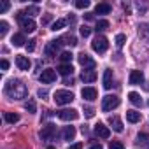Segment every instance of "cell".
Returning a JSON list of instances; mask_svg holds the SVG:
<instances>
[{
	"mask_svg": "<svg viewBox=\"0 0 149 149\" xmlns=\"http://www.w3.org/2000/svg\"><path fill=\"white\" fill-rule=\"evenodd\" d=\"M54 133H56V126L49 123V125L42 126V130H40V139H42V140H53Z\"/></svg>",
	"mask_w": 149,
	"mask_h": 149,
	"instance_id": "cell-7",
	"label": "cell"
},
{
	"mask_svg": "<svg viewBox=\"0 0 149 149\" xmlns=\"http://www.w3.org/2000/svg\"><path fill=\"white\" fill-rule=\"evenodd\" d=\"M81 95H83L84 100H90V102H91V100L97 98V90H95V88H83Z\"/></svg>",
	"mask_w": 149,
	"mask_h": 149,
	"instance_id": "cell-15",
	"label": "cell"
},
{
	"mask_svg": "<svg viewBox=\"0 0 149 149\" xmlns=\"http://www.w3.org/2000/svg\"><path fill=\"white\" fill-rule=\"evenodd\" d=\"M81 79H83L84 83H93V81L97 79V72H95V70H83Z\"/></svg>",
	"mask_w": 149,
	"mask_h": 149,
	"instance_id": "cell-17",
	"label": "cell"
},
{
	"mask_svg": "<svg viewBox=\"0 0 149 149\" xmlns=\"http://www.w3.org/2000/svg\"><path fill=\"white\" fill-rule=\"evenodd\" d=\"M125 42H126V35L118 33V35H116V46H118V47H123V46H125Z\"/></svg>",
	"mask_w": 149,
	"mask_h": 149,
	"instance_id": "cell-30",
	"label": "cell"
},
{
	"mask_svg": "<svg viewBox=\"0 0 149 149\" xmlns=\"http://www.w3.org/2000/svg\"><path fill=\"white\" fill-rule=\"evenodd\" d=\"M109 125L112 126V130H114V132H123V123H121V119H119V118L111 116V118H109Z\"/></svg>",
	"mask_w": 149,
	"mask_h": 149,
	"instance_id": "cell-18",
	"label": "cell"
},
{
	"mask_svg": "<svg viewBox=\"0 0 149 149\" xmlns=\"http://www.w3.org/2000/svg\"><path fill=\"white\" fill-rule=\"evenodd\" d=\"M90 149H104V147H102V146H100V144H95V146H91V147H90Z\"/></svg>",
	"mask_w": 149,
	"mask_h": 149,
	"instance_id": "cell-43",
	"label": "cell"
},
{
	"mask_svg": "<svg viewBox=\"0 0 149 149\" xmlns=\"http://www.w3.org/2000/svg\"><path fill=\"white\" fill-rule=\"evenodd\" d=\"M109 149H125V146H123L121 142H118V140H114V142H111V146H109Z\"/></svg>",
	"mask_w": 149,
	"mask_h": 149,
	"instance_id": "cell-35",
	"label": "cell"
},
{
	"mask_svg": "<svg viewBox=\"0 0 149 149\" xmlns=\"http://www.w3.org/2000/svg\"><path fill=\"white\" fill-rule=\"evenodd\" d=\"M140 119H142L140 112H137V111H126V121L128 123H139Z\"/></svg>",
	"mask_w": 149,
	"mask_h": 149,
	"instance_id": "cell-19",
	"label": "cell"
},
{
	"mask_svg": "<svg viewBox=\"0 0 149 149\" xmlns=\"http://www.w3.org/2000/svg\"><path fill=\"white\" fill-rule=\"evenodd\" d=\"M18 19H19V23H21V28H23L25 32H28V33L35 32V28H37L35 21H33L32 18H23V11H21V13H18Z\"/></svg>",
	"mask_w": 149,
	"mask_h": 149,
	"instance_id": "cell-5",
	"label": "cell"
},
{
	"mask_svg": "<svg viewBox=\"0 0 149 149\" xmlns=\"http://www.w3.org/2000/svg\"><path fill=\"white\" fill-rule=\"evenodd\" d=\"M47 95H49V93H47L46 90H39V97H40V98H47Z\"/></svg>",
	"mask_w": 149,
	"mask_h": 149,
	"instance_id": "cell-40",
	"label": "cell"
},
{
	"mask_svg": "<svg viewBox=\"0 0 149 149\" xmlns=\"http://www.w3.org/2000/svg\"><path fill=\"white\" fill-rule=\"evenodd\" d=\"M4 119H6L7 123H13V125H14V123L19 121V114H16V112H6V114H4Z\"/></svg>",
	"mask_w": 149,
	"mask_h": 149,
	"instance_id": "cell-23",
	"label": "cell"
},
{
	"mask_svg": "<svg viewBox=\"0 0 149 149\" xmlns=\"http://www.w3.org/2000/svg\"><path fill=\"white\" fill-rule=\"evenodd\" d=\"M72 58H74V54H72L70 51H63V53L60 54V60H61L63 63H67V65H72Z\"/></svg>",
	"mask_w": 149,
	"mask_h": 149,
	"instance_id": "cell-24",
	"label": "cell"
},
{
	"mask_svg": "<svg viewBox=\"0 0 149 149\" xmlns=\"http://www.w3.org/2000/svg\"><path fill=\"white\" fill-rule=\"evenodd\" d=\"M84 116H86V118H93V116H95V111H93L91 107H84Z\"/></svg>",
	"mask_w": 149,
	"mask_h": 149,
	"instance_id": "cell-37",
	"label": "cell"
},
{
	"mask_svg": "<svg viewBox=\"0 0 149 149\" xmlns=\"http://www.w3.org/2000/svg\"><path fill=\"white\" fill-rule=\"evenodd\" d=\"M16 65H18V68H19V70H28L32 63H30V60H28L26 56L18 54V56H16Z\"/></svg>",
	"mask_w": 149,
	"mask_h": 149,
	"instance_id": "cell-13",
	"label": "cell"
},
{
	"mask_svg": "<svg viewBox=\"0 0 149 149\" xmlns=\"http://www.w3.org/2000/svg\"><path fill=\"white\" fill-rule=\"evenodd\" d=\"M9 7H11L9 2H2V4H0V14H4L6 11H9Z\"/></svg>",
	"mask_w": 149,
	"mask_h": 149,
	"instance_id": "cell-36",
	"label": "cell"
},
{
	"mask_svg": "<svg viewBox=\"0 0 149 149\" xmlns=\"http://www.w3.org/2000/svg\"><path fill=\"white\" fill-rule=\"evenodd\" d=\"M61 44H63V40H61V39H60V40H51V44H47V46H46V54H47V56L56 54V53L60 51Z\"/></svg>",
	"mask_w": 149,
	"mask_h": 149,
	"instance_id": "cell-10",
	"label": "cell"
},
{
	"mask_svg": "<svg viewBox=\"0 0 149 149\" xmlns=\"http://www.w3.org/2000/svg\"><path fill=\"white\" fill-rule=\"evenodd\" d=\"M95 133H97L100 139H109V137H111V130H109V126H105L104 123L95 125Z\"/></svg>",
	"mask_w": 149,
	"mask_h": 149,
	"instance_id": "cell-11",
	"label": "cell"
},
{
	"mask_svg": "<svg viewBox=\"0 0 149 149\" xmlns=\"http://www.w3.org/2000/svg\"><path fill=\"white\" fill-rule=\"evenodd\" d=\"M26 93H28L26 86H25L21 81H18V79H11V81L6 84V95L11 97L13 100H21V98L26 97Z\"/></svg>",
	"mask_w": 149,
	"mask_h": 149,
	"instance_id": "cell-1",
	"label": "cell"
},
{
	"mask_svg": "<svg viewBox=\"0 0 149 149\" xmlns=\"http://www.w3.org/2000/svg\"><path fill=\"white\" fill-rule=\"evenodd\" d=\"M118 105H119V98L116 95H107L102 98V111H105V112H111Z\"/></svg>",
	"mask_w": 149,
	"mask_h": 149,
	"instance_id": "cell-3",
	"label": "cell"
},
{
	"mask_svg": "<svg viewBox=\"0 0 149 149\" xmlns=\"http://www.w3.org/2000/svg\"><path fill=\"white\" fill-rule=\"evenodd\" d=\"M13 46H16V47H21V46H25V42H26V39H25V35L23 33H16V35H13Z\"/></svg>",
	"mask_w": 149,
	"mask_h": 149,
	"instance_id": "cell-21",
	"label": "cell"
},
{
	"mask_svg": "<svg viewBox=\"0 0 149 149\" xmlns=\"http://www.w3.org/2000/svg\"><path fill=\"white\" fill-rule=\"evenodd\" d=\"M0 67H2V70H7L9 68V61L7 60H2V61H0Z\"/></svg>",
	"mask_w": 149,
	"mask_h": 149,
	"instance_id": "cell-39",
	"label": "cell"
},
{
	"mask_svg": "<svg viewBox=\"0 0 149 149\" xmlns=\"http://www.w3.org/2000/svg\"><path fill=\"white\" fill-rule=\"evenodd\" d=\"M58 118L61 121H76L79 118V112L76 109H63V111L58 112Z\"/></svg>",
	"mask_w": 149,
	"mask_h": 149,
	"instance_id": "cell-6",
	"label": "cell"
},
{
	"mask_svg": "<svg viewBox=\"0 0 149 149\" xmlns=\"http://www.w3.org/2000/svg\"><path fill=\"white\" fill-rule=\"evenodd\" d=\"M47 149H56V147H53V146H49V147H47Z\"/></svg>",
	"mask_w": 149,
	"mask_h": 149,
	"instance_id": "cell-44",
	"label": "cell"
},
{
	"mask_svg": "<svg viewBox=\"0 0 149 149\" xmlns=\"http://www.w3.org/2000/svg\"><path fill=\"white\" fill-rule=\"evenodd\" d=\"M7 30H9V25H7V21H0V39H4V37H6Z\"/></svg>",
	"mask_w": 149,
	"mask_h": 149,
	"instance_id": "cell-29",
	"label": "cell"
},
{
	"mask_svg": "<svg viewBox=\"0 0 149 149\" xmlns=\"http://www.w3.org/2000/svg\"><path fill=\"white\" fill-rule=\"evenodd\" d=\"M144 83V74L140 70H132L130 72V84H142Z\"/></svg>",
	"mask_w": 149,
	"mask_h": 149,
	"instance_id": "cell-12",
	"label": "cell"
},
{
	"mask_svg": "<svg viewBox=\"0 0 149 149\" xmlns=\"http://www.w3.org/2000/svg\"><path fill=\"white\" fill-rule=\"evenodd\" d=\"M109 13H111L109 4H97L95 6V14H109Z\"/></svg>",
	"mask_w": 149,
	"mask_h": 149,
	"instance_id": "cell-22",
	"label": "cell"
},
{
	"mask_svg": "<svg viewBox=\"0 0 149 149\" xmlns=\"http://www.w3.org/2000/svg\"><path fill=\"white\" fill-rule=\"evenodd\" d=\"M53 100L56 102V105H67V104H70L74 100V93L72 91H67V90H58L54 93V98Z\"/></svg>",
	"mask_w": 149,
	"mask_h": 149,
	"instance_id": "cell-2",
	"label": "cell"
},
{
	"mask_svg": "<svg viewBox=\"0 0 149 149\" xmlns=\"http://www.w3.org/2000/svg\"><path fill=\"white\" fill-rule=\"evenodd\" d=\"M35 42H37V40H33V39H32V40H28V44H26V51H30V53H32V51L35 49Z\"/></svg>",
	"mask_w": 149,
	"mask_h": 149,
	"instance_id": "cell-38",
	"label": "cell"
},
{
	"mask_svg": "<svg viewBox=\"0 0 149 149\" xmlns=\"http://www.w3.org/2000/svg\"><path fill=\"white\" fill-rule=\"evenodd\" d=\"M49 21H51V16H49V14H47V16H46V18H44V19H42V23H49Z\"/></svg>",
	"mask_w": 149,
	"mask_h": 149,
	"instance_id": "cell-42",
	"label": "cell"
},
{
	"mask_svg": "<svg viewBox=\"0 0 149 149\" xmlns=\"http://www.w3.org/2000/svg\"><path fill=\"white\" fill-rule=\"evenodd\" d=\"M104 88L105 90L112 88V70L111 68H105V72H104Z\"/></svg>",
	"mask_w": 149,
	"mask_h": 149,
	"instance_id": "cell-16",
	"label": "cell"
},
{
	"mask_svg": "<svg viewBox=\"0 0 149 149\" xmlns=\"http://www.w3.org/2000/svg\"><path fill=\"white\" fill-rule=\"evenodd\" d=\"M39 13H40L39 6H28V7L23 11V14H30V16H35V14H39Z\"/></svg>",
	"mask_w": 149,
	"mask_h": 149,
	"instance_id": "cell-26",
	"label": "cell"
},
{
	"mask_svg": "<svg viewBox=\"0 0 149 149\" xmlns=\"http://www.w3.org/2000/svg\"><path fill=\"white\" fill-rule=\"evenodd\" d=\"M65 25H67V19H56V21L51 25V30H53V32H56V30H61Z\"/></svg>",
	"mask_w": 149,
	"mask_h": 149,
	"instance_id": "cell-27",
	"label": "cell"
},
{
	"mask_svg": "<svg viewBox=\"0 0 149 149\" xmlns=\"http://www.w3.org/2000/svg\"><path fill=\"white\" fill-rule=\"evenodd\" d=\"M74 139H76V128H74V126H65L63 140H74Z\"/></svg>",
	"mask_w": 149,
	"mask_h": 149,
	"instance_id": "cell-20",
	"label": "cell"
},
{
	"mask_svg": "<svg viewBox=\"0 0 149 149\" xmlns=\"http://www.w3.org/2000/svg\"><path fill=\"white\" fill-rule=\"evenodd\" d=\"M58 74H61L63 77H68V76H72V74H74V67L72 65H67V63H61L58 67Z\"/></svg>",
	"mask_w": 149,
	"mask_h": 149,
	"instance_id": "cell-14",
	"label": "cell"
},
{
	"mask_svg": "<svg viewBox=\"0 0 149 149\" xmlns=\"http://www.w3.org/2000/svg\"><path fill=\"white\" fill-rule=\"evenodd\" d=\"M79 33H81L83 37H90V33H91V28H90V26H86V25H83V26L79 28Z\"/></svg>",
	"mask_w": 149,
	"mask_h": 149,
	"instance_id": "cell-32",
	"label": "cell"
},
{
	"mask_svg": "<svg viewBox=\"0 0 149 149\" xmlns=\"http://www.w3.org/2000/svg\"><path fill=\"white\" fill-rule=\"evenodd\" d=\"M63 40H67L65 44H68V46H76V44H77V39L74 37V35H67V37H65Z\"/></svg>",
	"mask_w": 149,
	"mask_h": 149,
	"instance_id": "cell-34",
	"label": "cell"
},
{
	"mask_svg": "<svg viewBox=\"0 0 149 149\" xmlns=\"http://www.w3.org/2000/svg\"><path fill=\"white\" fill-rule=\"evenodd\" d=\"M77 60H79V63L84 67V70H93V68H95V61H93L86 53H81V54L77 56Z\"/></svg>",
	"mask_w": 149,
	"mask_h": 149,
	"instance_id": "cell-9",
	"label": "cell"
},
{
	"mask_svg": "<svg viewBox=\"0 0 149 149\" xmlns=\"http://www.w3.org/2000/svg\"><path fill=\"white\" fill-rule=\"evenodd\" d=\"M91 47H93V51H97V53H105L107 51V47H109V42H107V39L104 37V35H97L95 37V40L91 42Z\"/></svg>",
	"mask_w": 149,
	"mask_h": 149,
	"instance_id": "cell-4",
	"label": "cell"
},
{
	"mask_svg": "<svg viewBox=\"0 0 149 149\" xmlns=\"http://www.w3.org/2000/svg\"><path fill=\"white\" fill-rule=\"evenodd\" d=\"M76 7L77 9H86V7H90V2H88V0H77Z\"/></svg>",
	"mask_w": 149,
	"mask_h": 149,
	"instance_id": "cell-33",
	"label": "cell"
},
{
	"mask_svg": "<svg viewBox=\"0 0 149 149\" xmlns=\"http://www.w3.org/2000/svg\"><path fill=\"white\" fill-rule=\"evenodd\" d=\"M107 28H109V21H107V19L97 21V32H104V30H107Z\"/></svg>",
	"mask_w": 149,
	"mask_h": 149,
	"instance_id": "cell-28",
	"label": "cell"
},
{
	"mask_svg": "<svg viewBox=\"0 0 149 149\" xmlns=\"http://www.w3.org/2000/svg\"><path fill=\"white\" fill-rule=\"evenodd\" d=\"M25 109H26L28 112H35V111H37V105H35L33 100H28V102L25 104Z\"/></svg>",
	"mask_w": 149,
	"mask_h": 149,
	"instance_id": "cell-31",
	"label": "cell"
},
{
	"mask_svg": "<svg viewBox=\"0 0 149 149\" xmlns=\"http://www.w3.org/2000/svg\"><path fill=\"white\" fill-rule=\"evenodd\" d=\"M128 98H130V102H132L133 105H140V104H142V98H140V95H139V93H135V91L128 93Z\"/></svg>",
	"mask_w": 149,
	"mask_h": 149,
	"instance_id": "cell-25",
	"label": "cell"
},
{
	"mask_svg": "<svg viewBox=\"0 0 149 149\" xmlns=\"http://www.w3.org/2000/svg\"><path fill=\"white\" fill-rule=\"evenodd\" d=\"M68 149H83V144H74V146H70Z\"/></svg>",
	"mask_w": 149,
	"mask_h": 149,
	"instance_id": "cell-41",
	"label": "cell"
},
{
	"mask_svg": "<svg viewBox=\"0 0 149 149\" xmlns=\"http://www.w3.org/2000/svg\"><path fill=\"white\" fill-rule=\"evenodd\" d=\"M39 79H40L44 84H49V83H53V81L56 79V72H54L53 68H46V70H42V72H40Z\"/></svg>",
	"mask_w": 149,
	"mask_h": 149,
	"instance_id": "cell-8",
	"label": "cell"
}]
</instances>
